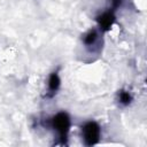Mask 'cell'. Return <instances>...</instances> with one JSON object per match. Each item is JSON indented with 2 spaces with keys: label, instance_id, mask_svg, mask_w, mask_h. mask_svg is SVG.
<instances>
[{
  "label": "cell",
  "instance_id": "7a4b0ae2",
  "mask_svg": "<svg viewBox=\"0 0 147 147\" xmlns=\"http://www.w3.org/2000/svg\"><path fill=\"white\" fill-rule=\"evenodd\" d=\"M53 127L60 133V136L63 138L67 136L69 127H70V118L65 113H59L55 115L52 119Z\"/></svg>",
  "mask_w": 147,
  "mask_h": 147
},
{
  "label": "cell",
  "instance_id": "52a82bcc",
  "mask_svg": "<svg viewBox=\"0 0 147 147\" xmlns=\"http://www.w3.org/2000/svg\"><path fill=\"white\" fill-rule=\"evenodd\" d=\"M121 1H122V0H113V5H114V7H117V6L121 3Z\"/></svg>",
  "mask_w": 147,
  "mask_h": 147
},
{
  "label": "cell",
  "instance_id": "277c9868",
  "mask_svg": "<svg viewBox=\"0 0 147 147\" xmlns=\"http://www.w3.org/2000/svg\"><path fill=\"white\" fill-rule=\"evenodd\" d=\"M59 86H60V78L56 72H53L48 79V90L51 93H54L57 91Z\"/></svg>",
  "mask_w": 147,
  "mask_h": 147
},
{
  "label": "cell",
  "instance_id": "8992f818",
  "mask_svg": "<svg viewBox=\"0 0 147 147\" xmlns=\"http://www.w3.org/2000/svg\"><path fill=\"white\" fill-rule=\"evenodd\" d=\"M118 100H119V102H121L122 105L126 106V105H129V103L131 102L132 96H131V94H130L129 92H126V91H121L119 94H118Z\"/></svg>",
  "mask_w": 147,
  "mask_h": 147
},
{
  "label": "cell",
  "instance_id": "6da1fadb",
  "mask_svg": "<svg viewBox=\"0 0 147 147\" xmlns=\"http://www.w3.org/2000/svg\"><path fill=\"white\" fill-rule=\"evenodd\" d=\"M83 137L86 145L91 146L98 142L100 138V127L95 122H88L83 126Z\"/></svg>",
  "mask_w": 147,
  "mask_h": 147
},
{
  "label": "cell",
  "instance_id": "3957f363",
  "mask_svg": "<svg viewBox=\"0 0 147 147\" xmlns=\"http://www.w3.org/2000/svg\"><path fill=\"white\" fill-rule=\"evenodd\" d=\"M114 20L115 18H114L113 13L108 11V13H103L101 16L98 17V23H99V25L102 30H108L113 25Z\"/></svg>",
  "mask_w": 147,
  "mask_h": 147
},
{
  "label": "cell",
  "instance_id": "5b68a950",
  "mask_svg": "<svg viewBox=\"0 0 147 147\" xmlns=\"http://www.w3.org/2000/svg\"><path fill=\"white\" fill-rule=\"evenodd\" d=\"M96 39H98V33H96V31H95V30H91V31H88V32L85 34V37H84V44L87 45V46H92V45L95 44Z\"/></svg>",
  "mask_w": 147,
  "mask_h": 147
}]
</instances>
